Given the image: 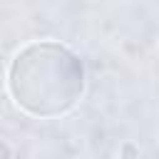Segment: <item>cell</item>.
I'll return each instance as SVG.
<instances>
[{"instance_id": "7a4b0ae2", "label": "cell", "mask_w": 159, "mask_h": 159, "mask_svg": "<svg viewBox=\"0 0 159 159\" xmlns=\"http://www.w3.org/2000/svg\"><path fill=\"white\" fill-rule=\"evenodd\" d=\"M0 159H12V149L0 139Z\"/></svg>"}, {"instance_id": "6da1fadb", "label": "cell", "mask_w": 159, "mask_h": 159, "mask_svg": "<svg viewBox=\"0 0 159 159\" xmlns=\"http://www.w3.org/2000/svg\"><path fill=\"white\" fill-rule=\"evenodd\" d=\"M7 89L20 109L32 117H60L84 92V65L55 40L22 47L7 70Z\"/></svg>"}]
</instances>
